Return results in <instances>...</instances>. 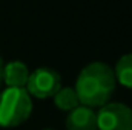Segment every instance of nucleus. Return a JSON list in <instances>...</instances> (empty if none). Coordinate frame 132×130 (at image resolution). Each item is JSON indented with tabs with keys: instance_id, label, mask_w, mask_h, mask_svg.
Listing matches in <instances>:
<instances>
[{
	"instance_id": "nucleus-1",
	"label": "nucleus",
	"mask_w": 132,
	"mask_h": 130,
	"mask_svg": "<svg viewBox=\"0 0 132 130\" xmlns=\"http://www.w3.org/2000/svg\"><path fill=\"white\" fill-rule=\"evenodd\" d=\"M78 103L86 107H103L115 92V75L106 63H91L80 72L75 84Z\"/></svg>"
},
{
	"instance_id": "nucleus-2",
	"label": "nucleus",
	"mask_w": 132,
	"mask_h": 130,
	"mask_svg": "<svg viewBox=\"0 0 132 130\" xmlns=\"http://www.w3.org/2000/svg\"><path fill=\"white\" fill-rule=\"evenodd\" d=\"M31 112L32 101L25 87H6L0 94V127H17L31 116Z\"/></svg>"
},
{
	"instance_id": "nucleus-3",
	"label": "nucleus",
	"mask_w": 132,
	"mask_h": 130,
	"mask_svg": "<svg viewBox=\"0 0 132 130\" xmlns=\"http://www.w3.org/2000/svg\"><path fill=\"white\" fill-rule=\"evenodd\" d=\"M98 130H132V110L121 103H109L97 113Z\"/></svg>"
},
{
	"instance_id": "nucleus-4",
	"label": "nucleus",
	"mask_w": 132,
	"mask_h": 130,
	"mask_svg": "<svg viewBox=\"0 0 132 130\" xmlns=\"http://www.w3.org/2000/svg\"><path fill=\"white\" fill-rule=\"evenodd\" d=\"M60 87H62L60 75L49 67L35 69L32 73H29V78L26 83L28 94L37 98H43V99L54 97Z\"/></svg>"
},
{
	"instance_id": "nucleus-5",
	"label": "nucleus",
	"mask_w": 132,
	"mask_h": 130,
	"mask_svg": "<svg viewBox=\"0 0 132 130\" xmlns=\"http://www.w3.org/2000/svg\"><path fill=\"white\" fill-rule=\"evenodd\" d=\"M68 130H98L97 129V113L86 106H78L71 110L66 118Z\"/></svg>"
},
{
	"instance_id": "nucleus-6",
	"label": "nucleus",
	"mask_w": 132,
	"mask_h": 130,
	"mask_svg": "<svg viewBox=\"0 0 132 130\" xmlns=\"http://www.w3.org/2000/svg\"><path fill=\"white\" fill-rule=\"evenodd\" d=\"M29 78V70L22 61H11L3 66V81L8 87H25Z\"/></svg>"
},
{
	"instance_id": "nucleus-7",
	"label": "nucleus",
	"mask_w": 132,
	"mask_h": 130,
	"mask_svg": "<svg viewBox=\"0 0 132 130\" xmlns=\"http://www.w3.org/2000/svg\"><path fill=\"white\" fill-rule=\"evenodd\" d=\"M115 80H118L125 87L132 89V54L123 55L115 66Z\"/></svg>"
},
{
	"instance_id": "nucleus-8",
	"label": "nucleus",
	"mask_w": 132,
	"mask_h": 130,
	"mask_svg": "<svg viewBox=\"0 0 132 130\" xmlns=\"http://www.w3.org/2000/svg\"><path fill=\"white\" fill-rule=\"evenodd\" d=\"M54 103L60 110H74L80 106L77 92L72 87H60L59 92L54 95Z\"/></svg>"
},
{
	"instance_id": "nucleus-9",
	"label": "nucleus",
	"mask_w": 132,
	"mask_h": 130,
	"mask_svg": "<svg viewBox=\"0 0 132 130\" xmlns=\"http://www.w3.org/2000/svg\"><path fill=\"white\" fill-rule=\"evenodd\" d=\"M2 83H3V61L0 58V86H2Z\"/></svg>"
},
{
	"instance_id": "nucleus-10",
	"label": "nucleus",
	"mask_w": 132,
	"mask_h": 130,
	"mask_svg": "<svg viewBox=\"0 0 132 130\" xmlns=\"http://www.w3.org/2000/svg\"><path fill=\"white\" fill-rule=\"evenodd\" d=\"M45 130H52V129H45Z\"/></svg>"
}]
</instances>
